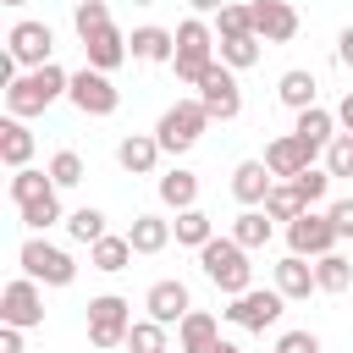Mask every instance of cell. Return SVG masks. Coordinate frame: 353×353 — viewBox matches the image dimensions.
Wrapping results in <instances>:
<instances>
[{
  "mask_svg": "<svg viewBox=\"0 0 353 353\" xmlns=\"http://www.w3.org/2000/svg\"><path fill=\"white\" fill-rule=\"evenodd\" d=\"M72 6H77V0H72Z\"/></svg>",
  "mask_w": 353,
  "mask_h": 353,
  "instance_id": "816d5d0a",
  "label": "cell"
},
{
  "mask_svg": "<svg viewBox=\"0 0 353 353\" xmlns=\"http://www.w3.org/2000/svg\"><path fill=\"white\" fill-rule=\"evenodd\" d=\"M17 259H22V276H33V281H44V287H72V281H77L72 254L55 248V243H44V237H28V243L17 248Z\"/></svg>",
  "mask_w": 353,
  "mask_h": 353,
  "instance_id": "5b68a950",
  "label": "cell"
},
{
  "mask_svg": "<svg viewBox=\"0 0 353 353\" xmlns=\"http://www.w3.org/2000/svg\"><path fill=\"white\" fill-rule=\"evenodd\" d=\"M336 61H342V66H353V28H342V33H336Z\"/></svg>",
  "mask_w": 353,
  "mask_h": 353,
  "instance_id": "f6af8a7d",
  "label": "cell"
},
{
  "mask_svg": "<svg viewBox=\"0 0 353 353\" xmlns=\"http://www.w3.org/2000/svg\"><path fill=\"white\" fill-rule=\"evenodd\" d=\"M6 50L17 55V66H50L55 33H50V22H17V28L6 33Z\"/></svg>",
  "mask_w": 353,
  "mask_h": 353,
  "instance_id": "7c38bea8",
  "label": "cell"
},
{
  "mask_svg": "<svg viewBox=\"0 0 353 353\" xmlns=\"http://www.w3.org/2000/svg\"><path fill=\"white\" fill-rule=\"evenodd\" d=\"M132 6H154V0H132Z\"/></svg>",
  "mask_w": 353,
  "mask_h": 353,
  "instance_id": "f907efd6",
  "label": "cell"
},
{
  "mask_svg": "<svg viewBox=\"0 0 353 353\" xmlns=\"http://www.w3.org/2000/svg\"><path fill=\"white\" fill-rule=\"evenodd\" d=\"M0 6H22V0H0Z\"/></svg>",
  "mask_w": 353,
  "mask_h": 353,
  "instance_id": "681fc988",
  "label": "cell"
},
{
  "mask_svg": "<svg viewBox=\"0 0 353 353\" xmlns=\"http://www.w3.org/2000/svg\"><path fill=\"white\" fill-rule=\"evenodd\" d=\"M347 281H353V259L347 254H320L314 259V287L320 292H347Z\"/></svg>",
  "mask_w": 353,
  "mask_h": 353,
  "instance_id": "1f68e13d",
  "label": "cell"
},
{
  "mask_svg": "<svg viewBox=\"0 0 353 353\" xmlns=\"http://www.w3.org/2000/svg\"><path fill=\"white\" fill-rule=\"evenodd\" d=\"M83 55H88V66H99V72H116L132 50H127V33L116 28V22H105L99 33H88L83 39Z\"/></svg>",
  "mask_w": 353,
  "mask_h": 353,
  "instance_id": "9a60e30c",
  "label": "cell"
},
{
  "mask_svg": "<svg viewBox=\"0 0 353 353\" xmlns=\"http://www.w3.org/2000/svg\"><path fill=\"white\" fill-rule=\"evenodd\" d=\"M160 154H165V149H160V138H154V132H127V138L116 143V165H121L127 176H149Z\"/></svg>",
  "mask_w": 353,
  "mask_h": 353,
  "instance_id": "2e32d148",
  "label": "cell"
},
{
  "mask_svg": "<svg viewBox=\"0 0 353 353\" xmlns=\"http://www.w3.org/2000/svg\"><path fill=\"white\" fill-rule=\"evenodd\" d=\"M248 11H254V33L265 44H287L298 33V11L287 0H248Z\"/></svg>",
  "mask_w": 353,
  "mask_h": 353,
  "instance_id": "4fadbf2b",
  "label": "cell"
},
{
  "mask_svg": "<svg viewBox=\"0 0 353 353\" xmlns=\"http://www.w3.org/2000/svg\"><path fill=\"white\" fill-rule=\"evenodd\" d=\"M270 188H276V176H270L265 160H243V165L232 171V193H237V204H265Z\"/></svg>",
  "mask_w": 353,
  "mask_h": 353,
  "instance_id": "ffe728a7",
  "label": "cell"
},
{
  "mask_svg": "<svg viewBox=\"0 0 353 353\" xmlns=\"http://www.w3.org/2000/svg\"><path fill=\"white\" fill-rule=\"evenodd\" d=\"M270 232H276V221L265 215V204H248V210L232 221V237H237L243 248H265V243H270Z\"/></svg>",
  "mask_w": 353,
  "mask_h": 353,
  "instance_id": "4316f807",
  "label": "cell"
},
{
  "mask_svg": "<svg viewBox=\"0 0 353 353\" xmlns=\"http://www.w3.org/2000/svg\"><path fill=\"white\" fill-rule=\"evenodd\" d=\"M171 232H176V243H182V248H204V243L215 237V226H210V215H204L199 204H193V210H176Z\"/></svg>",
  "mask_w": 353,
  "mask_h": 353,
  "instance_id": "4dcf8cb0",
  "label": "cell"
},
{
  "mask_svg": "<svg viewBox=\"0 0 353 353\" xmlns=\"http://www.w3.org/2000/svg\"><path fill=\"white\" fill-rule=\"evenodd\" d=\"M292 182H298V193H303V199H309V210H314V204L325 199V188H331V171H320V165H303Z\"/></svg>",
  "mask_w": 353,
  "mask_h": 353,
  "instance_id": "60d3db41",
  "label": "cell"
},
{
  "mask_svg": "<svg viewBox=\"0 0 353 353\" xmlns=\"http://www.w3.org/2000/svg\"><path fill=\"white\" fill-rule=\"evenodd\" d=\"M210 353H243V347H237V342H215Z\"/></svg>",
  "mask_w": 353,
  "mask_h": 353,
  "instance_id": "c3c4849f",
  "label": "cell"
},
{
  "mask_svg": "<svg viewBox=\"0 0 353 353\" xmlns=\"http://www.w3.org/2000/svg\"><path fill=\"white\" fill-rule=\"evenodd\" d=\"M331 243H336V226H331V215H320V210H303L298 221H287V248H292V254H303V259H320V254H331Z\"/></svg>",
  "mask_w": 353,
  "mask_h": 353,
  "instance_id": "8fae6325",
  "label": "cell"
},
{
  "mask_svg": "<svg viewBox=\"0 0 353 353\" xmlns=\"http://www.w3.org/2000/svg\"><path fill=\"white\" fill-rule=\"evenodd\" d=\"M276 353H320V336L314 331H281Z\"/></svg>",
  "mask_w": 353,
  "mask_h": 353,
  "instance_id": "b9f144b4",
  "label": "cell"
},
{
  "mask_svg": "<svg viewBox=\"0 0 353 353\" xmlns=\"http://www.w3.org/2000/svg\"><path fill=\"white\" fill-rule=\"evenodd\" d=\"M325 171L353 182V132H336V138L325 143Z\"/></svg>",
  "mask_w": 353,
  "mask_h": 353,
  "instance_id": "f35d334b",
  "label": "cell"
},
{
  "mask_svg": "<svg viewBox=\"0 0 353 353\" xmlns=\"http://www.w3.org/2000/svg\"><path fill=\"white\" fill-rule=\"evenodd\" d=\"M127 50L138 55V61H171L176 55V33L171 28H132V39H127Z\"/></svg>",
  "mask_w": 353,
  "mask_h": 353,
  "instance_id": "44dd1931",
  "label": "cell"
},
{
  "mask_svg": "<svg viewBox=\"0 0 353 353\" xmlns=\"http://www.w3.org/2000/svg\"><path fill=\"white\" fill-rule=\"evenodd\" d=\"M281 309H287V298H281L276 287H248V292H237V298H232L226 320H232V325H243V331H265V325H276V320H281Z\"/></svg>",
  "mask_w": 353,
  "mask_h": 353,
  "instance_id": "ba28073f",
  "label": "cell"
},
{
  "mask_svg": "<svg viewBox=\"0 0 353 353\" xmlns=\"http://www.w3.org/2000/svg\"><path fill=\"white\" fill-rule=\"evenodd\" d=\"M265 165H270V176L292 182L303 165H314V154L298 143V132H281V138H270V143H265Z\"/></svg>",
  "mask_w": 353,
  "mask_h": 353,
  "instance_id": "e0dca14e",
  "label": "cell"
},
{
  "mask_svg": "<svg viewBox=\"0 0 353 353\" xmlns=\"http://www.w3.org/2000/svg\"><path fill=\"white\" fill-rule=\"evenodd\" d=\"M210 61H215V33H210L199 17L176 22V55H171L176 83H193V88H199V77L210 72Z\"/></svg>",
  "mask_w": 353,
  "mask_h": 353,
  "instance_id": "3957f363",
  "label": "cell"
},
{
  "mask_svg": "<svg viewBox=\"0 0 353 353\" xmlns=\"http://www.w3.org/2000/svg\"><path fill=\"white\" fill-rule=\"evenodd\" d=\"M66 83H72V72H61L55 61H50V66H28V72H22V77H17L11 88H6V110L28 121V116L50 110V105H55V99L66 94Z\"/></svg>",
  "mask_w": 353,
  "mask_h": 353,
  "instance_id": "6da1fadb",
  "label": "cell"
},
{
  "mask_svg": "<svg viewBox=\"0 0 353 353\" xmlns=\"http://www.w3.org/2000/svg\"><path fill=\"white\" fill-rule=\"evenodd\" d=\"M336 127H347V132H353V88H347V94H342V105H336Z\"/></svg>",
  "mask_w": 353,
  "mask_h": 353,
  "instance_id": "bcb514c9",
  "label": "cell"
},
{
  "mask_svg": "<svg viewBox=\"0 0 353 353\" xmlns=\"http://www.w3.org/2000/svg\"><path fill=\"white\" fill-rule=\"evenodd\" d=\"M127 259H132V243L127 237H99V243H88V265L94 270H105V276H116V270H127Z\"/></svg>",
  "mask_w": 353,
  "mask_h": 353,
  "instance_id": "83f0119b",
  "label": "cell"
},
{
  "mask_svg": "<svg viewBox=\"0 0 353 353\" xmlns=\"http://www.w3.org/2000/svg\"><path fill=\"white\" fill-rule=\"evenodd\" d=\"M276 292H281V298H309V292H314V265H309L303 254H287V259L276 265Z\"/></svg>",
  "mask_w": 353,
  "mask_h": 353,
  "instance_id": "cb8c5ba5",
  "label": "cell"
},
{
  "mask_svg": "<svg viewBox=\"0 0 353 353\" xmlns=\"http://www.w3.org/2000/svg\"><path fill=\"white\" fill-rule=\"evenodd\" d=\"M66 99H72L83 116H116V105H121V88L110 83V72H99V66H83V72H72V83H66Z\"/></svg>",
  "mask_w": 353,
  "mask_h": 353,
  "instance_id": "52a82bcc",
  "label": "cell"
},
{
  "mask_svg": "<svg viewBox=\"0 0 353 353\" xmlns=\"http://www.w3.org/2000/svg\"><path fill=\"white\" fill-rule=\"evenodd\" d=\"M259 44H265L259 33H237V39H221L215 50H221V61H226L232 72H243V66H254V61H259Z\"/></svg>",
  "mask_w": 353,
  "mask_h": 353,
  "instance_id": "d6a6232c",
  "label": "cell"
},
{
  "mask_svg": "<svg viewBox=\"0 0 353 353\" xmlns=\"http://www.w3.org/2000/svg\"><path fill=\"white\" fill-rule=\"evenodd\" d=\"M165 331H171V325H160V320H149V314H143V320H132L127 347H132V353H165Z\"/></svg>",
  "mask_w": 353,
  "mask_h": 353,
  "instance_id": "836d02e7",
  "label": "cell"
},
{
  "mask_svg": "<svg viewBox=\"0 0 353 353\" xmlns=\"http://www.w3.org/2000/svg\"><path fill=\"white\" fill-rule=\"evenodd\" d=\"M298 143L309 149V154H325V143L336 138V116L331 110H320V105H309V110H298Z\"/></svg>",
  "mask_w": 353,
  "mask_h": 353,
  "instance_id": "d6986e66",
  "label": "cell"
},
{
  "mask_svg": "<svg viewBox=\"0 0 353 353\" xmlns=\"http://www.w3.org/2000/svg\"><path fill=\"white\" fill-rule=\"evenodd\" d=\"M0 160H6L11 171H22V165L33 160V132L22 127V116H6V121H0Z\"/></svg>",
  "mask_w": 353,
  "mask_h": 353,
  "instance_id": "7402d4cb",
  "label": "cell"
},
{
  "mask_svg": "<svg viewBox=\"0 0 353 353\" xmlns=\"http://www.w3.org/2000/svg\"><path fill=\"white\" fill-rule=\"evenodd\" d=\"M199 99H204L210 121H232L243 110V94H237V77H232L226 61H210V72L199 77Z\"/></svg>",
  "mask_w": 353,
  "mask_h": 353,
  "instance_id": "9c48e42d",
  "label": "cell"
},
{
  "mask_svg": "<svg viewBox=\"0 0 353 353\" xmlns=\"http://www.w3.org/2000/svg\"><path fill=\"white\" fill-rule=\"evenodd\" d=\"M325 215H331V226H336V237H353V199H336V204H331Z\"/></svg>",
  "mask_w": 353,
  "mask_h": 353,
  "instance_id": "7bdbcfd3",
  "label": "cell"
},
{
  "mask_svg": "<svg viewBox=\"0 0 353 353\" xmlns=\"http://www.w3.org/2000/svg\"><path fill=\"white\" fill-rule=\"evenodd\" d=\"M0 320H6V325H22V331L44 325V292H39L33 276L6 281V292H0Z\"/></svg>",
  "mask_w": 353,
  "mask_h": 353,
  "instance_id": "30bf717a",
  "label": "cell"
},
{
  "mask_svg": "<svg viewBox=\"0 0 353 353\" xmlns=\"http://www.w3.org/2000/svg\"><path fill=\"white\" fill-rule=\"evenodd\" d=\"M204 127H210L204 99H176V105L154 121V138H160V149H165V154H188V149L204 138Z\"/></svg>",
  "mask_w": 353,
  "mask_h": 353,
  "instance_id": "277c9868",
  "label": "cell"
},
{
  "mask_svg": "<svg viewBox=\"0 0 353 353\" xmlns=\"http://www.w3.org/2000/svg\"><path fill=\"white\" fill-rule=\"evenodd\" d=\"M66 232H72V243H99V237H105V215L83 204V210L66 215Z\"/></svg>",
  "mask_w": 353,
  "mask_h": 353,
  "instance_id": "8d00e7d4",
  "label": "cell"
},
{
  "mask_svg": "<svg viewBox=\"0 0 353 353\" xmlns=\"http://www.w3.org/2000/svg\"><path fill=\"white\" fill-rule=\"evenodd\" d=\"M0 353H22V325H0Z\"/></svg>",
  "mask_w": 353,
  "mask_h": 353,
  "instance_id": "ee69618b",
  "label": "cell"
},
{
  "mask_svg": "<svg viewBox=\"0 0 353 353\" xmlns=\"http://www.w3.org/2000/svg\"><path fill=\"white\" fill-rule=\"evenodd\" d=\"M105 22H110V6H105V0H77V6H72V28H77V39L99 33Z\"/></svg>",
  "mask_w": 353,
  "mask_h": 353,
  "instance_id": "74e56055",
  "label": "cell"
},
{
  "mask_svg": "<svg viewBox=\"0 0 353 353\" xmlns=\"http://www.w3.org/2000/svg\"><path fill=\"white\" fill-rule=\"evenodd\" d=\"M199 265H204V276H210L226 298H237V292L254 287V265H248V248H243L237 237H210V243L199 248Z\"/></svg>",
  "mask_w": 353,
  "mask_h": 353,
  "instance_id": "7a4b0ae2",
  "label": "cell"
},
{
  "mask_svg": "<svg viewBox=\"0 0 353 353\" xmlns=\"http://www.w3.org/2000/svg\"><path fill=\"white\" fill-rule=\"evenodd\" d=\"M188 6H193V11H221L226 0H188Z\"/></svg>",
  "mask_w": 353,
  "mask_h": 353,
  "instance_id": "7dc6e473",
  "label": "cell"
},
{
  "mask_svg": "<svg viewBox=\"0 0 353 353\" xmlns=\"http://www.w3.org/2000/svg\"><path fill=\"white\" fill-rule=\"evenodd\" d=\"M303 210H309V199L298 193V182H276V188L265 193V215H270V221H298Z\"/></svg>",
  "mask_w": 353,
  "mask_h": 353,
  "instance_id": "f546056e",
  "label": "cell"
},
{
  "mask_svg": "<svg viewBox=\"0 0 353 353\" xmlns=\"http://www.w3.org/2000/svg\"><path fill=\"white\" fill-rule=\"evenodd\" d=\"M221 342V325H215V314H204V309H188L182 314V325H176V347L182 353H210Z\"/></svg>",
  "mask_w": 353,
  "mask_h": 353,
  "instance_id": "ac0fdd59",
  "label": "cell"
},
{
  "mask_svg": "<svg viewBox=\"0 0 353 353\" xmlns=\"http://www.w3.org/2000/svg\"><path fill=\"white\" fill-rule=\"evenodd\" d=\"M160 204H165V210H193V204H199V176L182 171V165L165 171V176H160Z\"/></svg>",
  "mask_w": 353,
  "mask_h": 353,
  "instance_id": "484cf974",
  "label": "cell"
},
{
  "mask_svg": "<svg viewBox=\"0 0 353 353\" xmlns=\"http://www.w3.org/2000/svg\"><path fill=\"white\" fill-rule=\"evenodd\" d=\"M55 221H66V215H61V188H55L50 199H33V204H22V226L44 232V226H55Z\"/></svg>",
  "mask_w": 353,
  "mask_h": 353,
  "instance_id": "d590c367",
  "label": "cell"
},
{
  "mask_svg": "<svg viewBox=\"0 0 353 353\" xmlns=\"http://www.w3.org/2000/svg\"><path fill=\"white\" fill-rule=\"evenodd\" d=\"M215 33H221V39H237V33H254V11H248V6H237V0H226V6L215 11Z\"/></svg>",
  "mask_w": 353,
  "mask_h": 353,
  "instance_id": "e575fe53",
  "label": "cell"
},
{
  "mask_svg": "<svg viewBox=\"0 0 353 353\" xmlns=\"http://www.w3.org/2000/svg\"><path fill=\"white\" fill-rule=\"evenodd\" d=\"M127 331H132V303L127 298H116V292L88 298V342L94 347H127Z\"/></svg>",
  "mask_w": 353,
  "mask_h": 353,
  "instance_id": "8992f818",
  "label": "cell"
},
{
  "mask_svg": "<svg viewBox=\"0 0 353 353\" xmlns=\"http://www.w3.org/2000/svg\"><path fill=\"white\" fill-rule=\"evenodd\" d=\"M50 176H55V188H77V182H83V154H77V149H61V154L50 160Z\"/></svg>",
  "mask_w": 353,
  "mask_h": 353,
  "instance_id": "ab89813d",
  "label": "cell"
},
{
  "mask_svg": "<svg viewBox=\"0 0 353 353\" xmlns=\"http://www.w3.org/2000/svg\"><path fill=\"white\" fill-rule=\"evenodd\" d=\"M314 72H303V66H292V72H281V83H276V99L287 105V110H309L314 105Z\"/></svg>",
  "mask_w": 353,
  "mask_h": 353,
  "instance_id": "d4e9b609",
  "label": "cell"
},
{
  "mask_svg": "<svg viewBox=\"0 0 353 353\" xmlns=\"http://www.w3.org/2000/svg\"><path fill=\"white\" fill-rule=\"evenodd\" d=\"M143 309H149V320H160V325H182V314L193 309V298H188V287L182 281H154L149 292H143Z\"/></svg>",
  "mask_w": 353,
  "mask_h": 353,
  "instance_id": "5bb4252c",
  "label": "cell"
},
{
  "mask_svg": "<svg viewBox=\"0 0 353 353\" xmlns=\"http://www.w3.org/2000/svg\"><path fill=\"white\" fill-rule=\"evenodd\" d=\"M171 237H176V232H171V221H160V215H132V226H127L132 254H160Z\"/></svg>",
  "mask_w": 353,
  "mask_h": 353,
  "instance_id": "603a6c76",
  "label": "cell"
},
{
  "mask_svg": "<svg viewBox=\"0 0 353 353\" xmlns=\"http://www.w3.org/2000/svg\"><path fill=\"white\" fill-rule=\"evenodd\" d=\"M55 193V176L50 171H33V165H22L17 176H11V204L22 210V204H33V199H50Z\"/></svg>",
  "mask_w": 353,
  "mask_h": 353,
  "instance_id": "f1b7e54d",
  "label": "cell"
}]
</instances>
